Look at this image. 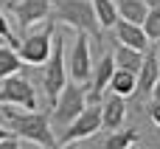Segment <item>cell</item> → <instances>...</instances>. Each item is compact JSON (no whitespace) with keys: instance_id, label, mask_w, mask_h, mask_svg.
Returning a JSON list of instances; mask_svg holds the SVG:
<instances>
[{"instance_id":"obj_17","label":"cell","mask_w":160,"mask_h":149,"mask_svg":"<svg viewBox=\"0 0 160 149\" xmlns=\"http://www.w3.org/2000/svg\"><path fill=\"white\" fill-rule=\"evenodd\" d=\"M22 65L25 62L20 59V54H17L14 45H0V79L11 76V73H20Z\"/></svg>"},{"instance_id":"obj_1","label":"cell","mask_w":160,"mask_h":149,"mask_svg":"<svg viewBox=\"0 0 160 149\" xmlns=\"http://www.w3.org/2000/svg\"><path fill=\"white\" fill-rule=\"evenodd\" d=\"M51 20L65 23V25H70L76 31H84L96 42L101 39V25H98V17H96V8H93L90 0H53Z\"/></svg>"},{"instance_id":"obj_24","label":"cell","mask_w":160,"mask_h":149,"mask_svg":"<svg viewBox=\"0 0 160 149\" xmlns=\"http://www.w3.org/2000/svg\"><path fill=\"white\" fill-rule=\"evenodd\" d=\"M152 96H155V99L160 101V76H158V85H155V90H152Z\"/></svg>"},{"instance_id":"obj_12","label":"cell","mask_w":160,"mask_h":149,"mask_svg":"<svg viewBox=\"0 0 160 149\" xmlns=\"http://www.w3.org/2000/svg\"><path fill=\"white\" fill-rule=\"evenodd\" d=\"M115 37H118V42H124V45H129V48H138V51H146L149 48V37H146V31H143V25H138V23H129V20H115Z\"/></svg>"},{"instance_id":"obj_6","label":"cell","mask_w":160,"mask_h":149,"mask_svg":"<svg viewBox=\"0 0 160 149\" xmlns=\"http://www.w3.org/2000/svg\"><path fill=\"white\" fill-rule=\"evenodd\" d=\"M0 104L37 110V90H34V85H31L25 76L11 73V76L0 79Z\"/></svg>"},{"instance_id":"obj_7","label":"cell","mask_w":160,"mask_h":149,"mask_svg":"<svg viewBox=\"0 0 160 149\" xmlns=\"http://www.w3.org/2000/svg\"><path fill=\"white\" fill-rule=\"evenodd\" d=\"M101 130V104L93 101L87 104L62 132H59V144H70V141H84V138H93L96 132Z\"/></svg>"},{"instance_id":"obj_10","label":"cell","mask_w":160,"mask_h":149,"mask_svg":"<svg viewBox=\"0 0 160 149\" xmlns=\"http://www.w3.org/2000/svg\"><path fill=\"white\" fill-rule=\"evenodd\" d=\"M160 76V59H158V48H152L146 56H143V65L138 70V87H135V96L138 99H149L155 85H158Z\"/></svg>"},{"instance_id":"obj_4","label":"cell","mask_w":160,"mask_h":149,"mask_svg":"<svg viewBox=\"0 0 160 149\" xmlns=\"http://www.w3.org/2000/svg\"><path fill=\"white\" fill-rule=\"evenodd\" d=\"M65 37L56 31L53 34V48H51V56H48V68H45V76H42V85H45V96H48V104L56 101V96L62 93V87L68 85V62H65Z\"/></svg>"},{"instance_id":"obj_21","label":"cell","mask_w":160,"mask_h":149,"mask_svg":"<svg viewBox=\"0 0 160 149\" xmlns=\"http://www.w3.org/2000/svg\"><path fill=\"white\" fill-rule=\"evenodd\" d=\"M0 39H6V42H8V45H14V48H17V42H20V39L11 34L8 20H6V14H3V11H0Z\"/></svg>"},{"instance_id":"obj_19","label":"cell","mask_w":160,"mask_h":149,"mask_svg":"<svg viewBox=\"0 0 160 149\" xmlns=\"http://www.w3.org/2000/svg\"><path fill=\"white\" fill-rule=\"evenodd\" d=\"M93 8H96V17H98V25L101 28H112L115 20H118V8H115V0H90Z\"/></svg>"},{"instance_id":"obj_26","label":"cell","mask_w":160,"mask_h":149,"mask_svg":"<svg viewBox=\"0 0 160 149\" xmlns=\"http://www.w3.org/2000/svg\"><path fill=\"white\" fill-rule=\"evenodd\" d=\"M11 135H14V132H6V130H3V124H0V141H3V138H11Z\"/></svg>"},{"instance_id":"obj_5","label":"cell","mask_w":160,"mask_h":149,"mask_svg":"<svg viewBox=\"0 0 160 149\" xmlns=\"http://www.w3.org/2000/svg\"><path fill=\"white\" fill-rule=\"evenodd\" d=\"M53 34H56V23H53V20L48 23V28L28 34L22 42H17L20 59H22L25 65H45L48 56H51V48H53Z\"/></svg>"},{"instance_id":"obj_28","label":"cell","mask_w":160,"mask_h":149,"mask_svg":"<svg viewBox=\"0 0 160 149\" xmlns=\"http://www.w3.org/2000/svg\"><path fill=\"white\" fill-rule=\"evenodd\" d=\"M158 45H160V39H158Z\"/></svg>"},{"instance_id":"obj_18","label":"cell","mask_w":160,"mask_h":149,"mask_svg":"<svg viewBox=\"0 0 160 149\" xmlns=\"http://www.w3.org/2000/svg\"><path fill=\"white\" fill-rule=\"evenodd\" d=\"M138 138H141L138 130H115V132H110V138L104 141V149H132L138 144Z\"/></svg>"},{"instance_id":"obj_2","label":"cell","mask_w":160,"mask_h":149,"mask_svg":"<svg viewBox=\"0 0 160 149\" xmlns=\"http://www.w3.org/2000/svg\"><path fill=\"white\" fill-rule=\"evenodd\" d=\"M6 113V121H8V127H11V132L17 135V138H25V141H31V144H37V146H51L53 149V132H51V121H48V116L45 113H39V110H25V113H17V110H3Z\"/></svg>"},{"instance_id":"obj_3","label":"cell","mask_w":160,"mask_h":149,"mask_svg":"<svg viewBox=\"0 0 160 149\" xmlns=\"http://www.w3.org/2000/svg\"><path fill=\"white\" fill-rule=\"evenodd\" d=\"M84 107H87V85L70 82V85L62 87V93H59L56 101L51 104V121H53L56 127H68Z\"/></svg>"},{"instance_id":"obj_8","label":"cell","mask_w":160,"mask_h":149,"mask_svg":"<svg viewBox=\"0 0 160 149\" xmlns=\"http://www.w3.org/2000/svg\"><path fill=\"white\" fill-rule=\"evenodd\" d=\"M65 62H68V73L73 82H87L90 73H93V62H90V34L79 31V37L73 39V48H70V56L65 51Z\"/></svg>"},{"instance_id":"obj_13","label":"cell","mask_w":160,"mask_h":149,"mask_svg":"<svg viewBox=\"0 0 160 149\" xmlns=\"http://www.w3.org/2000/svg\"><path fill=\"white\" fill-rule=\"evenodd\" d=\"M124 118H127V99L112 93V96L101 104V127H104L107 132H115V130H121Z\"/></svg>"},{"instance_id":"obj_14","label":"cell","mask_w":160,"mask_h":149,"mask_svg":"<svg viewBox=\"0 0 160 149\" xmlns=\"http://www.w3.org/2000/svg\"><path fill=\"white\" fill-rule=\"evenodd\" d=\"M110 54H112V59H115V68H124V70L138 73L141 65H143V51L129 48V45H124V42H115V48H112Z\"/></svg>"},{"instance_id":"obj_22","label":"cell","mask_w":160,"mask_h":149,"mask_svg":"<svg viewBox=\"0 0 160 149\" xmlns=\"http://www.w3.org/2000/svg\"><path fill=\"white\" fill-rule=\"evenodd\" d=\"M0 149H20V144H17V135L3 138V141H0Z\"/></svg>"},{"instance_id":"obj_27","label":"cell","mask_w":160,"mask_h":149,"mask_svg":"<svg viewBox=\"0 0 160 149\" xmlns=\"http://www.w3.org/2000/svg\"><path fill=\"white\" fill-rule=\"evenodd\" d=\"M39 149H51V146H39Z\"/></svg>"},{"instance_id":"obj_9","label":"cell","mask_w":160,"mask_h":149,"mask_svg":"<svg viewBox=\"0 0 160 149\" xmlns=\"http://www.w3.org/2000/svg\"><path fill=\"white\" fill-rule=\"evenodd\" d=\"M51 6H53V0H14V3H8V11L17 17V23L22 28H31L39 20L51 17Z\"/></svg>"},{"instance_id":"obj_20","label":"cell","mask_w":160,"mask_h":149,"mask_svg":"<svg viewBox=\"0 0 160 149\" xmlns=\"http://www.w3.org/2000/svg\"><path fill=\"white\" fill-rule=\"evenodd\" d=\"M143 31L149 39H160V0H149V11L143 20Z\"/></svg>"},{"instance_id":"obj_23","label":"cell","mask_w":160,"mask_h":149,"mask_svg":"<svg viewBox=\"0 0 160 149\" xmlns=\"http://www.w3.org/2000/svg\"><path fill=\"white\" fill-rule=\"evenodd\" d=\"M149 116H152V121H155V124L160 127V101H158V104H152V107H149Z\"/></svg>"},{"instance_id":"obj_15","label":"cell","mask_w":160,"mask_h":149,"mask_svg":"<svg viewBox=\"0 0 160 149\" xmlns=\"http://www.w3.org/2000/svg\"><path fill=\"white\" fill-rule=\"evenodd\" d=\"M135 87H138V73L124 70V68H115V73H112V79H110V90H112L115 96L129 99V96H135Z\"/></svg>"},{"instance_id":"obj_11","label":"cell","mask_w":160,"mask_h":149,"mask_svg":"<svg viewBox=\"0 0 160 149\" xmlns=\"http://www.w3.org/2000/svg\"><path fill=\"white\" fill-rule=\"evenodd\" d=\"M112 73H115V59H112V54H104V56L98 59L96 70L90 73V76H93V82H90V87H87V104H93V101H98V99H101V93L110 87Z\"/></svg>"},{"instance_id":"obj_16","label":"cell","mask_w":160,"mask_h":149,"mask_svg":"<svg viewBox=\"0 0 160 149\" xmlns=\"http://www.w3.org/2000/svg\"><path fill=\"white\" fill-rule=\"evenodd\" d=\"M115 8H118V17L121 20H129V23L143 25L146 11H149V0H115Z\"/></svg>"},{"instance_id":"obj_25","label":"cell","mask_w":160,"mask_h":149,"mask_svg":"<svg viewBox=\"0 0 160 149\" xmlns=\"http://www.w3.org/2000/svg\"><path fill=\"white\" fill-rule=\"evenodd\" d=\"M59 149H79V146H76V141H70V144H59Z\"/></svg>"}]
</instances>
